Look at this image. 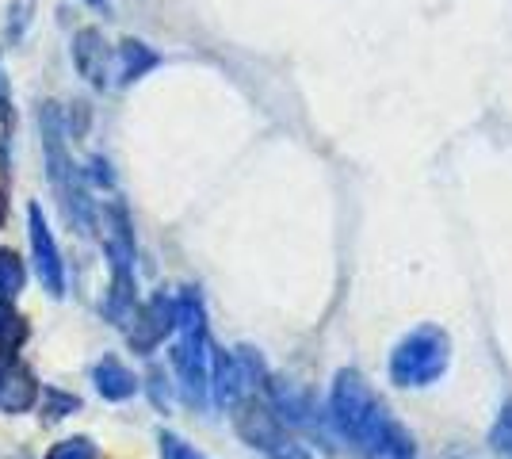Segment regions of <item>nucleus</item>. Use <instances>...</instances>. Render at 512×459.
Returning a JSON list of instances; mask_svg holds the SVG:
<instances>
[{
  "label": "nucleus",
  "mask_w": 512,
  "mask_h": 459,
  "mask_svg": "<svg viewBox=\"0 0 512 459\" xmlns=\"http://www.w3.org/2000/svg\"><path fill=\"white\" fill-rule=\"evenodd\" d=\"M333 421L344 429V437H352L375 459H413V437L386 414L383 402L375 398V391L356 372L337 375Z\"/></svg>",
  "instance_id": "nucleus-1"
},
{
  "label": "nucleus",
  "mask_w": 512,
  "mask_h": 459,
  "mask_svg": "<svg viewBox=\"0 0 512 459\" xmlns=\"http://www.w3.org/2000/svg\"><path fill=\"white\" fill-rule=\"evenodd\" d=\"M39 131H43V153H46V169H50V188L58 192V203L65 207L69 222H73L81 234H92L96 211H92V199L85 196L81 176H77V165H73V157H69L65 119H62V108H58V104H43V111H39Z\"/></svg>",
  "instance_id": "nucleus-2"
},
{
  "label": "nucleus",
  "mask_w": 512,
  "mask_h": 459,
  "mask_svg": "<svg viewBox=\"0 0 512 459\" xmlns=\"http://www.w3.org/2000/svg\"><path fill=\"white\" fill-rule=\"evenodd\" d=\"M444 368H448V337L432 326L406 337L390 360V375L402 387H425L432 379H440Z\"/></svg>",
  "instance_id": "nucleus-3"
},
{
  "label": "nucleus",
  "mask_w": 512,
  "mask_h": 459,
  "mask_svg": "<svg viewBox=\"0 0 512 459\" xmlns=\"http://www.w3.org/2000/svg\"><path fill=\"white\" fill-rule=\"evenodd\" d=\"M237 433L268 459H310V452L302 444H295L291 433L283 429V421L256 398H245L237 406Z\"/></svg>",
  "instance_id": "nucleus-4"
},
{
  "label": "nucleus",
  "mask_w": 512,
  "mask_h": 459,
  "mask_svg": "<svg viewBox=\"0 0 512 459\" xmlns=\"http://www.w3.org/2000/svg\"><path fill=\"white\" fill-rule=\"evenodd\" d=\"M27 241H31V264H35V276L46 287V295L62 299L65 295V264L62 249L54 245V234L46 226V215L39 203L27 207Z\"/></svg>",
  "instance_id": "nucleus-5"
},
{
  "label": "nucleus",
  "mask_w": 512,
  "mask_h": 459,
  "mask_svg": "<svg viewBox=\"0 0 512 459\" xmlns=\"http://www.w3.org/2000/svg\"><path fill=\"white\" fill-rule=\"evenodd\" d=\"M176 326V303L165 299V295H157L150 303L142 306L134 318L127 322V341L134 352H153L165 337H169V329Z\"/></svg>",
  "instance_id": "nucleus-6"
},
{
  "label": "nucleus",
  "mask_w": 512,
  "mask_h": 459,
  "mask_svg": "<svg viewBox=\"0 0 512 459\" xmlns=\"http://www.w3.org/2000/svg\"><path fill=\"white\" fill-rule=\"evenodd\" d=\"M39 398V379L20 360H0V410L4 414H27Z\"/></svg>",
  "instance_id": "nucleus-7"
},
{
  "label": "nucleus",
  "mask_w": 512,
  "mask_h": 459,
  "mask_svg": "<svg viewBox=\"0 0 512 459\" xmlns=\"http://www.w3.org/2000/svg\"><path fill=\"white\" fill-rule=\"evenodd\" d=\"M73 62H77V73L85 77L88 85L104 88V81H107V43L96 27L77 31V39H73Z\"/></svg>",
  "instance_id": "nucleus-8"
},
{
  "label": "nucleus",
  "mask_w": 512,
  "mask_h": 459,
  "mask_svg": "<svg viewBox=\"0 0 512 459\" xmlns=\"http://www.w3.org/2000/svg\"><path fill=\"white\" fill-rule=\"evenodd\" d=\"M92 383H96V391L104 394L107 402H127L130 394L138 391L134 372L123 368V360H115V356H104V360L92 368Z\"/></svg>",
  "instance_id": "nucleus-9"
},
{
  "label": "nucleus",
  "mask_w": 512,
  "mask_h": 459,
  "mask_svg": "<svg viewBox=\"0 0 512 459\" xmlns=\"http://www.w3.org/2000/svg\"><path fill=\"white\" fill-rule=\"evenodd\" d=\"M153 66H157V54H153L146 43H138V39H123V43H119V81H123V85L138 81V77Z\"/></svg>",
  "instance_id": "nucleus-10"
},
{
  "label": "nucleus",
  "mask_w": 512,
  "mask_h": 459,
  "mask_svg": "<svg viewBox=\"0 0 512 459\" xmlns=\"http://www.w3.org/2000/svg\"><path fill=\"white\" fill-rule=\"evenodd\" d=\"M23 280H27L23 261L12 253V249H0V306H12L16 299H20Z\"/></svg>",
  "instance_id": "nucleus-11"
},
{
  "label": "nucleus",
  "mask_w": 512,
  "mask_h": 459,
  "mask_svg": "<svg viewBox=\"0 0 512 459\" xmlns=\"http://www.w3.org/2000/svg\"><path fill=\"white\" fill-rule=\"evenodd\" d=\"M27 333H31V326L23 322L20 314L0 306V360H12L23 341H27Z\"/></svg>",
  "instance_id": "nucleus-12"
},
{
  "label": "nucleus",
  "mask_w": 512,
  "mask_h": 459,
  "mask_svg": "<svg viewBox=\"0 0 512 459\" xmlns=\"http://www.w3.org/2000/svg\"><path fill=\"white\" fill-rule=\"evenodd\" d=\"M46 459H96V444L88 437H69V440H58Z\"/></svg>",
  "instance_id": "nucleus-13"
},
{
  "label": "nucleus",
  "mask_w": 512,
  "mask_h": 459,
  "mask_svg": "<svg viewBox=\"0 0 512 459\" xmlns=\"http://www.w3.org/2000/svg\"><path fill=\"white\" fill-rule=\"evenodd\" d=\"M31 16H35V0H12L8 4V39H23Z\"/></svg>",
  "instance_id": "nucleus-14"
},
{
  "label": "nucleus",
  "mask_w": 512,
  "mask_h": 459,
  "mask_svg": "<svg viewBox=\"0 0 512 459\" xmlns=\"http://www.w3.org/2000/svg\"><path fill=\"white\" fill-rule=\"evenodd\" d=\"M81 402L73 398V394H62V391H46V421H58V417H69L77 410Z\"/></svg>",
  "instance_id": "nucleus-15"
},
{
  "label": "nucleus",
  "mask_w": 512,
  "mask_h": 459,
  "mask_svg": "<svg viewBox=\"0 0 512 459\" xmlns=\"http://www.w3.org/2000/svg\"><path fill=\"white\" fill-rule=\"evenodd\" d=\"M161 456L165 459H203L192 444H184V440L172 437V433H161Z\"/></svg>",
  "instance_id": "nucleus-16"
},
{
  "label": "nucleus",
  "mask_w": 512,
  "mask_h": 459,
  "mask_svg": "<svg viewBox=\"0 0 512 459\" xmlns=\"http://www.w3.org/2000/svg\"><path fill=\"white\" fill-rule=\"evenodd\" d=\"M493 440H497V452H505V456L512 459V410L505 417H501V425H497Z\"/></svg>",
  "instance_id": "nucleus-17"
},
{
  "label": "nucleus",
  "mask_w": 512,
  "mask_h": 459,
  "mask_svg": "<svg viewBox=\"0 0 512 459\" xmlns=\"http://www.w3.org/2000/svg\"><path fill=\"white\" fill-rule=\"evenodd\" d=\"M0 119H4V123L12 119V96H8V77H4V69H0Z\"/></svg>",
  "instance_id": "nucleus-18"
},
{
  "label": "nucleus",
  "mask_w": 512,
  "mask_h": 459,
  "mask_svg": "<svg viewBox=\"0 0 512 459\" xmlns=\"http://www.w3.org/2000/svg\"><path fill=\"white\" fill-rule=\"evenodd\" d=\"M85 4H92L96 12H107V0H85Z\"/></svg>",
  "instance_id": "nucleus-19"
},
{
  "label": "nucleus",
  "mask_w": 512,
  "mask_h": 459,
  "mask_svg": "<svg viewBox=\"0 0 512 459\" xmlns=\"http://www.w3.org/2000/svg\"><path fill=\"white\" fill-rule=\"evenodd\" d=\"M4 211H8V203H4V192H0V222H4Z\"/></svg>",
  "instance_id": "nucleus-20"
}]
</instances>
